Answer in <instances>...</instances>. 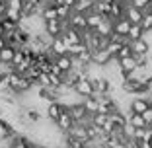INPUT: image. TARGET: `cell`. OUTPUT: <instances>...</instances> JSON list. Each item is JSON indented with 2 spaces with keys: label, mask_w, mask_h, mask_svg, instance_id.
Instances as JSON below:
<instances>
[{
  "label": "cell",
  "mask_w": 152,
  "mask_h": 148,
  "mask_svg": "<svg viewBox=\"0 0 152 148\" xmlns=\"http://www.w3.org/2000/svg\"><path fill=\"white\" fill-rule=\"evenodd\" d=\"M66 27V22H61V20H53V22H45L43 23V33L49 39H55V37H61Z\"/></svg>",
  "instance_id": "obj_1"
},
{
  "label": "cell",
  "mask_w": 152,
  "mask_h": 148,
  "mask_svg": "<svg viewBox=\"0 0 152 148\" xmlns=\"http://www.w3.org/2000/svg\"><path fill=\"white\" fill-rule=\"evenodd\" d=\"M72 90H74L78 96H80V98H88V96H94V86H92V80H90L86 74H82L80 80H78L74 86H72Z\"/></svg>",
  "instance_id": "obj_2"
},
{
  "label": "cell",
  "mask_w": 152,
  "mask_h": 148,
  "mask_svg": "<svg viewBox=\"0 0 152 148\" xmlns=\"http://www.w3.org/2000/svg\"><path fill=\"white\" fill-rule=\"evenodd\" d=\"M66 26L72 27V29H76V31H86V29H88V26H86V16L84 14H78V12H70V16H68V20H66Z\"/></svg>",
  "instance_id": "obj_3"
},
{
  "label": "cell",
  "mask_w": 152,
  "mask_h": 148,
  "mask_svg": "<svg viewBox=\"0 0 152 148\" xmlns=\"http://www.w3.org/2000/svg\"><path fill=\"white\" fill-rule=\"evenodd\" d=\"M142 10H139V8H134V6H131L129 2H127V6H125V12H123V18L127 20V22L131 23V26H139L140 23V20H142Z\"/></svg>",
  "instance_id": "obj_4"
},
{
  "label": "cell",
  "mask_w": 152,
  "mask_h": 148,
  "mask_svg": "<svg viewBox=\"0 0 152 148\" xmlns=\"http://www.w3.org/2000/svg\"><path fill=\"white\" fill-rule=\"evenodd\" d=\"M64 105H61L58 101H51V103H47L45 105V117H47V121H51V123H55L61 117V113L64 111Z\"/></svg>",
  "instance_id": "obj_5"
},
{
  "label": "cell",
  "mask_w": 152,
  "mask_h": 148,
  "mask_svg": "<svg viewBox=\"0 0 152 148\" xmlns=\"http://www.w3.org/2000/svg\"><path fill=\"white\" fill-rule=\"evenodd\" d=\"M61 39L68 45H78V43H82V31H76V29H72V27H64L63 35H61Z\"/></svg>",
  "instance_id": "obj_6"
},
{
  "label": "cell",
  "mask_w": 152,
  "mask_h": 148,
  "mask_svg": "<svg viewBox=\"0 0 152 148\" xmlns=\"http://www.w3.org/2000/svg\"><path fill=\"white\" fill-rule=\"evenodd\" d=\"M131 53L133 55H142V57H148L150 53V45H148L146 39H137V41H129Z\"/></svg>",
  "instance_id": "obj_7"
},
{
  "label": "cell",
  "mask_w": 152,
  "mask_h": 148,
  "mask_svg": "<svg viewBox=\"0 0 152 148\" xmlns=\"http://www.w3.org/2000/svg\"><path fill=\"white\" fill-rule=\"evenodd\" d=\"M72 125H74V121H72V117L68 115L66 109H64V111L61 113V117H58L57 121H55V127H57V129L61 131V133H64V135H66L68 131L72 129Z\"/></svg>",
  "instance_id": "obj_8"
},
{
  "label": "cell",
  "mask_w": 152,
  "mask_h": 148,
  "mask_svg": "<svg viewBox=\"0 0 152 148\" xmlns=\"http://www.w3.org/2000/svg\"><path fill=\"white\" fill-rule=\"evenodd\" d=\"M14 135H18V133L14 131V127L10 125L8 121L0 119V144H2V142H6V144H8V140L12 139ZM6 144H4V146H6Z\"/></svg>",
  "instance_id": "obj_9"
},
{
  "label": "cell",
  "mask_w": 152,
  "mask_h": 148,
  "mask_svg": "<svg viewBox=\"0 0 152 148\" xmlns=\"http://www.w3.org/2000/svg\"><path fill=\"white\" fill-rule=\"evenodd\" d=\"M68 136H72V139L80 140V142H88V135H86V125H82V123H74L72 125V129L66 133Z\"/></svg>",
  "instance_id": "obj_10"
},
{
  "label": "cell",
  "mask_w": 152,
  "mask_h": 148,
  "mask_svg": "<svg viewBox=\"0 0 152 148\" xmlns=\"http://www.w3.org/2000/svg\"><path fill=\"white\" fill-rule=\"evenodd\" d=\"M109 61H111V57L107 55V51L105 49H99V51H92V64H96V66H107Z\"/></svg>",
  "instance_id": "obj_11"
},
{
  "label": "cell",
  "mask_w": 152,
  "mask_h": 148,
  "mask_svg": "<svg viewBox=\"0 0 152 148\" xmlns=\"http://www.w3.org/2000/svg\"><path fill=\"white\" fill-rule=\"evenodd\" d=\"M49 53L53 55V57H61V55H66V43H64L61 37H55V39H51Z\"/></svg>",
  "instance_id": "obj_12"
},
{
  "label": "cell",
  "mask_w": 152,
  "mask_h": 148,
  "mask_svg": "<svg viewBox=\"0 0 152 148\" xmlns=\"http://www.w3.org/2000/svg\"><path fill=\"white\" fill-rule=\"evenodd\" d=\"M94 33H96V35H99V37H109L113 33V22L109 18H103L102 23L94 29Z\"/></svg>",
  "instance_id": "obj_13"
},
{
  "label": "cell",
  "mask_w": 152,
  "mask_h": 148,
  "mask_svg": "<svg viewBox=\"0 0 152 148\" xmlns=\"http://www.w3.org/2000/svg\"><path fill=\"white\" fill-rule=\"evenodd\" d=\"M53 64H55V66H57L58 70L64 74V72L72 70V57H68V55H61V57H55Z\"/></svg>",
  "instance_id": "obj_14"
},
{
  "label": "cell",
  "mask_w": 152,
  "mask_h": 148,
  "mask_svg": "<svg viewBox=\"0 0 152 148\" xmlns=\"http://www.w3.org/2000/svg\"><path fill=\"white\" fill-rule=\"evenodd\" d=\"M129 27H131V23L127 22L125 18H119V20H115V22H113V33H115V35H119V37H125V39H127Z\"/></svg>",
  "instance_id": "obj_15"
},
{
  "label": "cell",
  "mask_w": 152,
  "mask_h": 148,
  "mask_svg": "<svg viewBox=\"0 0 152 148\" xmlns=\"http://www.w3.org/2000/svg\"><path fill=\"white\" fill-rule=\"evenodd\" d=\"M146 107H148V101H146V99H142V98H133L127 109H129L131 113H137V115H140V113H142Z\"/></svg>",
  "instance_id": "obj_16"
},
{
  "label": "cell",
  "mask_w": 152,
  "mask_h": 148,
  "mask_svg": "<svg viewBox=\"0 0 152 148\" xmlns=\"http://www.w3.org/2000/svg\"><path fill=\"white\" fill-rule=\"evenodd\" d=\"M107 119H109V123L113 125V129H123V127L127 125V117L123 115L121 111H113V113H109Z\"/></svg>",
  "instance_id": "obj_17"
},
{
  "label": "cell",
  "mask_w": 152,
  "mask_h": 148,
  "mask_svg": "<svg viewBox=\"0 0 152 148\" xmlns=\"http://www.w3.org/2000/svg\"><path fill=\"white\" fill-rule=\"evenodd\" d=\"M84 16H86V26H88V29H96V27L102 23V20H103L98 12H94V8L90 10V12H86Z\"/></svg>",
  "instance_id": "obj_18"
},
{
  "label": "cell",
  "mask_w": 152,
  "mask_h": 148,
  "mask_svg": "<svg viewBox=\"0 0 152 148\" xmlns=\"http://www.w3.org/2000/svg\"><path fill=\"white\" fill-rule=\"evenodd\" d=\"M82 105H84V109H86L88 115H94V113H98L99 101L94 98V96H88V98H82Z\"/></svg>",
  "instance_id": "obj_19"
},
{
  "label": "cell",
  "mask_w": 152,
  "mask_h": 148,
  "mask_svg": "<svg viewBox=\"0 0 152 148\" xmlns=\"http://www.w3.org/2000/svg\"><path fill=\"white\" fill-rule=\"evenodd\" d=\"M94 8V0H74V6H72V12L78 14H86Z\"/></svg>",
  "instance_id": "obj_20"
},
{
  "label": "cell",
  "mask_w": 152,
  "mask_h": 148,
  "mask_svg": "<svg viewBox=\"0 0 152 148\" xmlns=\"http://www.w3.org/2000/svg\"><path fill=\"white\" fill-rule=\"evenodd\" d=\"M117 63H119V72H133L134 68H137V63H134L133 55H131V57H125V58H119Z\"/></svg>",
  "instance_id": "obj_21"
},
{
  "label": "cell",
  "mask_w": 152,
  "mask_h": 148,
  "mask_svg": "<svg viewBox=\"0 0 152 148\" xmlns=\"http://www.w3.org/2000/svg\"><path fill=\"white\" fill-rule=\"evenodd\" d=\"M94 12H98L102 18H109L111 4H109V2H105V0H98V2H94Z\"/></svg>",
  "instance_id": "obj_22"
},
{
  "label": "cell",
  "mask_w": 152,
  "mask_h": 148,
  "mask_svg": "<svg viewBox=\"0 0 152 148\" xmlns=\"http://www.w3.org/2000/svg\"><path fill=\"white\" fill-rule=\"evenodd\" d=\"M14 55H16V47L4 45L2 49H0V63H10V64H12Z\"/></svg>",
  "instance_id": "obj_23"
},
{
  "label": "cell",
  "mask_w": 152,
  "mask_h": 148,
  "mask_svg": "<svg viewBox=\"0 0 152 148\" xmlns=\"http://www.w3.org/2000/svg\"><path fill=\"white\" fill-rule=\"evenodd\" d=\"M144 31L140 26H131L129 27V33H127V41H137V39H142Z\"/></svg>",
  "instance_id": "obj_24"
},
{
  "label": "cell",
  "mask_w": 152,
  "mask_h": 148,
  "mask_svg": "<svg viewBox=\"0 0 152 148\" xmlns=\"http://www.w3.org/2000/svg\"><path fill=\"white\" fill-rule=\"evenodd\" d=\"M139 26L142 27V31H144V33L152 31V14H150V12H144V14H142V20H140Z\"/></svg>",
  "instance_id": "obj_25"
},
{
  "label": "cell",
  "mask_w": 152,
  "mask_h": 148,
  "mask_svg": "<svg viewBox=\"0 0 152 148\" xmlns=\"http://www.w3.org/2000/svg\"><path fill=\"white\" fill-rule=\"evenodd\" d=\"M90 123L102 129V127L107 123V115H102V113H94V115H90Z\"/></svg>",
  "instance_id": "obj_26"
},
{
  "label": "cell",
  "mask_w": 152,
  "mask_h": 148,
  "mask_svg": "<svg viewBox=\"0 0 152 148\" xmlns=\"http://www.w3.org/2000/svg\"><path fill=\"white\" fill-rule=\"evenodd\" d=\"M23 8V0H6V10H14V12L22 14Z\"/></svg>",
  "instance_id": "obj_27"
},
{
  "label": "cell",
  "mask_w": 152,
  "mask_h": 148,
  "mask_svg": "<svg viewBox=\"0 0 152 148\" xmlns=\"http://www.w3.org/2000/svg\"><path fill=\"white\" fill-rule=\"evenodd\" d=\"M121 45H123V43H117V41H109L107 47H105V51H107V55H109L111 58H115V57H117V51L121 49Z\"/></svg>",
  "instance_id": "obj_28"
},
{
  "label": "cell",
  "mask_w": 152,
  "mask_h": 148,
  "mask_svg": "<svg viewBox=\"0 0 152 148\" xmlns=\"http://www.w3.org/2000/svg\"><path fill=\"white\" fill-rule=\"evenodd\" d=\"M131 47H129V41H127V43H123V45H121V49L117 51V61H119V58H125V57H131Z\"/></svg>",
  "instance_id": "obj_29"
},
{
  "label": "cell",
  "mask_w": 152,
  "mask_h": 148,
  "mask_svg": "<svg viewBox=\"0 0 152 148\" xmlns=\"http://www.w3.org/2000/svg\"><path fill=\"white\" fill-rule=\"evenodd\" d=\"M14 72V66L10 63H0V76L2 78H6L8 74H12Z\"/></svg>",
  "instance_id": "obj_30"
},
{
  "label": "cell",
  "mask_w": 152,
  "mask_h": 148,
  "mask_svg": "<svg viewBox=\"0 0 152 148\" xmlns=\"http://www.w3.org/2000/svg\"><path fill=\"white\" fill-rule=\"evenodd\" d=\"M129 4L131 6H134V8H139V10H146L148 8V4H150V0H129Z\"/></svg>",
  "instance_id": "obj_31"
},
{
  "label": "cell",
  "mask_w": 152,
  "mask_h": 148,
  "mask_svg": "<svg viewBox=\"0 0 152 148\" xmlns=\"http://www.w3.org/2000/svg\"><path fill=\"white\" fill-rule=\"evenodd\" d=\"M140 117L144 119V123H146V125H150V123H152V105H148V107L140 113Z\"/></svg>",
  "instance_id": "obj_32"
},
{
  "label": "cell",
  "mask_w": 152,
  "mask_h": 148,
  "mask_svg": "<svg viewBox=\"0 0 152 148\" xmlns=\"http://www.w3.org/2000/svg\"><path fill=\"white\" fill-rule=\"evenodd\" d=\"M139 148H152V140H139Z\"/></svg>",
  "instance_id": "obj_33"
},
{
  "label": "cell",
  "mask_w": 152,
  "mask_h": 148,
  "mask_svg": "<svg viewBox=\"0 0 152 148\" xmlns=\"http://www.w3.org/2000/svg\"><path fill=\"white\" fill-rule=\"evenodd\" d=\"M63 4L68 6V8H72V6H74V0H63Z\"/></svg>",
  "instance_id": "obj_34"
},
{
  "label": "cell",
  "mask_w": 152,
  "mask_h": 148,
  "mask_svg": "<svg viewBox=\"0 0 152 148\" xmlns=\"http://www.w3.org/2000/svg\"><path fill=\"white\" fill-rule=\"evenodd\" d=\"M4 45H6V41H4V37L0 35V49H2V47H4Z\"/></svg>",
  "instance_id": "obj_35"
},
{
  "label": "cell",
  "mask_w": 152,
  "mask_h": 148,
  "mask_svg": "<svg viewBox=\"0 0 152 148\" xmlns=\"http://www.w3.org/2000/svg\"><path fill=\"white\" fill-rule=\"evenodd\" d=\"M0 35H4V27H2V23H0Z\"/></svg>",
  "instance_id": "obj_36"
},
{
  "label": "cell",
  "mask_w": 152,
  "mask_h": 148,
  "mask_svg": "<svg viewBox=\"0 0 152 148\" xmlns=\"http://www.w3.org/2000/svg\"><path fill=\"white\" fill-rule=\"evenodd\" d=\"M35 148H49V146H43V144H35Z\"/></svg>",
  "instance_id": "obj_37"
},
{
  "label": "cell",
  "mask_w": 152,
  "mask_h": 148,
  "mask_svg": "<svg viewBox=\"0 0 152 148\" xmlns=\"http://www.w3.org/2000/svg\"><path fill=\"white\" fill-rule=\"evenodd\" d=\"M2 148H10V146H2Z\"/></svg>",
  "instance_id": "obj_38"
},
{
  "label": "cell",
  "mask_w": 152,
  "mask_h": 148,
  "mask_svg": "<svg viewBox=\"0 0 152 148\" xmlns=\"http://www.w3.org/2000/svg\"><path fill=\"white\" fill-rule=\"evenodd\" d=\"M0 2H6V0H0Z\"/></svg>",
  "instance_id": "obj_39"
}]
</instances>
